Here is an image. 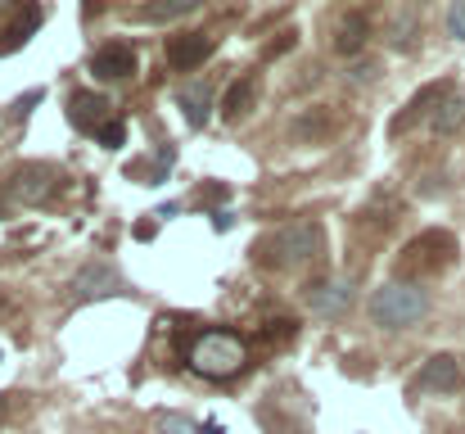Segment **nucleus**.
I'll return each mask as SVG.
<instances>
[{
	"instance_id": "nucleus-1",
	"label": "nucleus",
	"mask_w": 465,
	"mask_h": 434,
	"mask_svg": "<svg viewBox=\"0 0 465 434\" xmlns=\"http://www.w3.org/2000/svg\"><path fill=\"white\" fill-rule=\"evenodd\" d=\"M321 254H325V231L312 217L285 222L253 245V263L267 272H303L312 263H321Z\"/></svg>"
},
{
	"instance_id": "nucleus-2",
	"label": "nucleus",
	"mask_w": 465,
	"mask_h": 434,
	"mask_svg": "<svg viewBox=\"0 0 465 434\" xmlns=\"http://www.w3.org/2000/svg\"><path fill=\"white\" fill-rule=\"evenodd\" d=\"M185 362L203 380H235L249 367V344L235 330H199L185 348Z\"/></svg>"
},
{
	"instance_id": "nucleus-3",
	"label": "nucleus",
	"mask_w": 465,
	"mask_h": 434,
	"mask_svg": "<svg viewBox=\"0 0 465 434\" xmlns=\"http://www.w3.org/2000/svg\"><path fill=\"white\" fill-rule=\"evenodd\" d=\"M452 263H457V236L443 231V227H430V231H420V236H411V240L402 245L393 272H398V281L416 286V281L443 277Z\"/></svg>"
},
{
	"instance_id": "nucleus-4",
	"label": "nucleus",
	"mask_w": 465,
	"mask_h": 434,
	"mask_svg": "<svg viewBox=\"0 0 465 434\" xmlns=\"http://www.w3.org/2000/svg\"><path fill=\"white\" fill-rule=\"evenodd\" d=\"M425 312H430V294L420 286L389 281L371 294V321L384 326V330H407V326L425 321Z\"/></svg>"
},
{
	"instance_id": "nucleus-5",
	"label": "nucleus",
	"mask_w": 465,
	"mask_h": 434,
	"mask_svg": "<svg viewBox=\"0 0 465 434\" xmlns=\"http://www.w3.org/2000/svg\"><path fill=\"white\" fill-rule=\"evenodd\" d=\"M452 91H457V86H452L448 77H443V82H430V86H420V91L411 96V105H407V109H402V114L389 123V132H393V136H402V132H411V127H416L425 114L434 118V109H439V105H443Z\"/></svg>"
},
{
	"instance_id": "nucleus-6",
	"label": "nucleus",
	"mask_w": 465,
	"mask_h": 434,
	"mask_svg": "<svg viewBox=\"0 0 465 434\" xmlns=\"http://www.w3.org/2000/svg\"><path fill=\"white\" fill-rule=\"evenodd\" d=\"M91 73L100 82H127V77H136V50L127 41H109L91 55Z\"/></svg>"
},
{
	"instance_id": "nucleus-7",
	"label": "nucleus",
	"mask_w": 465,
	"mask_h": 434,
	"mask_svg": "<svg viewBox=\"0 0 465 434\" xmlns=\"http://www.w3.org/2000/svg\"><path fill=\"white\" fill-rule=\"evenodd\" d=\"M114 109H109V100L100 96V91H73V100H68V118H73V127L77 132H104L114 118H109Z\"/></svg>"
},
{
	"instance_id": "nucleus-8",
	"label": "nucleus",
	"mask_w": 465,
	"mask_h": 434,
	"mask_svg": "<svg viewBox=\"0 0 465 434\" xmlns=\"http://www.w3.org/2000/svg\"><path fill=\"white\" fill-rule=\"evenodd\" d=\"M213 55V36L208 32H181V36H167V64L181 68V73H194L199 64H208Z\"/></svg>"
},
{
	"instance_id": "nucleus-9",
	"label": "nucleus",
	"mask_w": 465,
	"mask_h": 434,
	"mask_svg": "<svg viewBox=\"0 0 465 434\" xmlns=\"http://www.w3.org/2000/svg\"><path fill=\"white\" fill-rule=\"evenodd\" d=\"M461 385H465V371L452 353H434L420 367V389H430V394H457Z\"/></svg>"
},
{
	"instance_id": "nucleus-10",
	"label": "nucleus",
	"mask_w": 465,
	"mask_h": 434,
	"mask_svg": "<svg viewBox=\"0 0 465 434\" xmlns=\"http://www.w3.org/2000/svg\"><path fill=\"white\" fill-rule=\"evenodd\" d=\"M50 190H54V167H41V163L18 167V172H14V181H9V195H14V199H23V204H41Z\"/></svg>"
},
{
	"instance_id": "nucleus-11",
	"label": "nucleus",
	"mask_w": 465,
	"mask_h": 434,
	"mask_svg": "<svg viewBox=\"0 0 465 434\" xmlns=\"http://www.w3.org/2000/svg\"><path fill=\"white\" fill-rule=\"evenodd\" d=\"M118 286H123V277H118L114 267L91 263V267H82V272L73 277V298H77V303H86V298H104V294H114Z\"/></svg>"
},
{
	"instance_id": "nucleus-12",
	"label": "nucleus",
	"mask_w": 465,
	"mask_h": 434,
	"mask_svg": "<svg viewBox=\"0 0 465 434\" xmlns=\"http://www.w3.org/2000/svg\"><path fill=\"white\" fill-rule=\"evenodd\" d=\"M308 303L312 312H321V317H343L348 303H352V286L348 281H316L308 289Z\"/></svg>"
},
{
	"instance_id": "nucleus-13",
	"label": "nucleus",
	"mask_w": 465,
	"mask_h": 434,
	"mask_svg": "<svg viewBox=\"0 0 465 434\" xmlns=\"http://www.w3.org/2000/svg\"><path fill=\"white\" fill-rule=\"evenodd\" d=\"M41 27V5H23L18 14H14V23L5 27V36H0V55H9V50H23L27 41H32V32Z\"/></svg>"
},
{
	"instance_id": "nucleus-14",
	"label": "nucleus",
	"mask_w": 465,
	"mask_h": 434,
	"mask_svg": "<svg viewBox=\"0 0 465 434\" xmlns=\"http://www.w3.org/2000/svg\"><path fill=\"white\" fill-rule=\"evenodd\" d=\"M366 36H371V18L352 9V14H343L339 27H334V50H339V55H357V50L366 45Z\"/></svg>"
},
{
	"instance_id": "nucleus-15",
	"label": "nucleus",
	"mask_w": 465,
	"mask_h": 434,
	"mask_svg": "<svg viewBox=\"0 0 465 434\" xmlns=\"http://www.w3.org/2000/svg\"><path fill=\"white\" fill-rule=\"evenodd\" d=\"M176 105H181V114H185L190 127H203L208 123V109H213V91L203 82H190V86H181Z\"/></svg>"
},
{
	"instance_id": "nucleus-16",
	"label": "nucleus",
	"mask_w": 465,
	"mask_h": 434,
	"mask_svg": "<svg viewBox=\"0 0 465 434\" xmlns=\"http://www.w3.org/2000/svg\"><path fill=\"white\" fill-rule=\"evenodd\" d=\"M253 100H258V82H253V77H240V82H231V91L222 96V118H226V123L244 118Z\"/></svg>"
},
{
	"instance_id": "nucleus-17",
	"label": "nucleus",
	"mask_w": 465,
	"mask_h": 434,
	"mask_svg": "<svg viewBox=\"0 0 465 434\" xmlns=\"http://www.w3.org/2000/svg\"><path fill=\"white\" fill-rule=\"evenodd\" d=\"M430 123H434V132H443V136H448V132H457V127L465 123V96L452 91V96L434 109V118H430Z\"/></svg>"
},
{
	"instance_id": "nucleus-18",
	"label": "nucleus",
	"mask_w": 465,
	"mask_h": 434,
	"mask_svg": "<svg viewBox=\"0 0 465 434\" xmlns=\"http://www.w3.org/2000/svg\"><path fill=\"white\" fill-rule=\"evenodd\" d=\"M194 5H199V0H154V5L136 9V18H141V23H167V18H176V14L194 9Z\"/></svg>"
},
{
	"instance_id": "nucleus-19",
	"label": "nucleus",
	"mask_w": 465,
	"mask_h": 434,
	"mask_svg": "<svg viewBox=\"0 0 465 434\" xmlns=\"http://www.w3.org/2000/svg\"><path fill=\"white\" fill-rule=\"evenodd\" d=\"M154 430L158 434H199V426H194V421H185L181 412H158Z\"/></svg>"
},
{
	"instance_id": "nucleus-20",
	"label": "nucleus",
	"mask_w": 465,
	"mask_h": 434,
	"mask_svg": "<svg viewBox=\"0 0 465 434\" xmlns=\"http://www.w3.org/2000/svg\"><path fill=\"white\" fill-rule=\"evenodd\" d=\"M448 32L465 41V0H452V9H448Z\"/></svg>"
},
{
	"instance_id": "nucleus-21",
	"label": "nucleus",
	"mask_w": 465,
	"mask_h": 434,
	"mask_svg": "<svg viewBox=\"0 0 465 434\" xmlns=\"http://www.w3.org/2000/svg\"><path fill=\"white\" fill-rule=\"evenodd\" d=\"M294 321H267V344H285V339H294Z\"/></svg>"
},
{
	"instance_id": "nucleus-22",
	"label": "nucleus",
	"mask_w": 465,
	"mask_h": 434,
	"mask_svg": "<svg viewBox=\"0 0 465 434\" xmlns=\"http://www.w3.org/2000/svg\"><path fill=\"white\" fill-rule=\"evenodd\" d=\"M123 136H127V127H123V123H118V118H114V123H109V127H104V132H100V141L109 145V149H114V145H123Z\"/></svg>"
},
{
	"instance_id": "nucleus-23",
	"label": "nucleus",
	"mask_w": 465,
	"mask_h": 434,
	"mask_svg": "<svg viewBox=\"0 0 465 434\" xmlns=\"http://www.w3.org/2000/svg\"><path fill=\"white\" fill-rule=\"evenodd\" d=\"M0 421H5V399H0Z\"/></svg>"
}]
</instances>
